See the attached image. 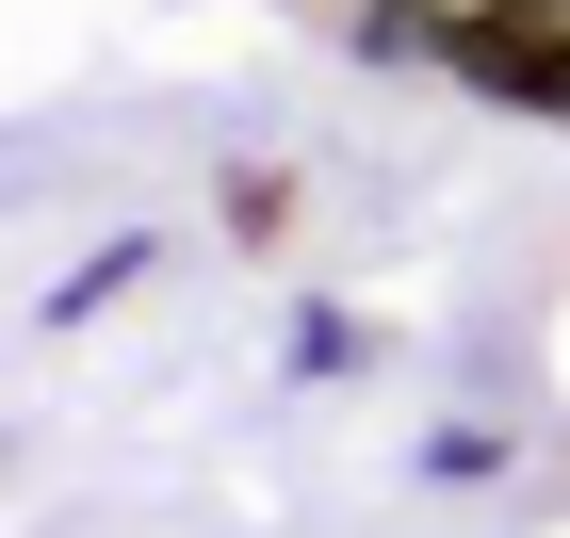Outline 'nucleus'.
I'll return each instance as SVG.
<instances>
[{
    "mask_svg": "<svg viewBox=\"0 0 570 538\" xmlns=\"http://www.w3.org/2000/svg\"><path fill=\"white\" fill-rule=\"evenodd\" d=\"M440 66L473 98H505V115H570V0H456V17H424Z\"/></svg>",
    "mask_w": 570,
    "mask_h": 538,
    "instance_id": "nucleus-1",
    "label": "nucleus"
},
{
    "mask_svg": "<svg viewBox=\"0 0 570 538\" xmlns=\"http://www.w3.org/2000/svg\"><path fill=\"white\" fill-rule=\"evenodd\" d=\"M228 245H245V262H262V245H294V179H277V164L228 179Z\"/></svg>",
    "mask_w": 570,
    "mask_h": 538,
    "instance_id": "nucleus-2",
    "label": "nucleus"
},
{
    "mask_svg": "<svg viewBox=\"0 0 570 538\" xmlns=\"http://www.w3.org/2000/svg\"><path fill=\"white\" fill-rule=\"evenodd\" d=\"M375 17H456V0H375Z\"/></svg>",
    "mask_w": 570,
    "mask_h": 538,
    "instance_id": "nucleus-3",
    "label": "nucleus"
}]
</instances>
